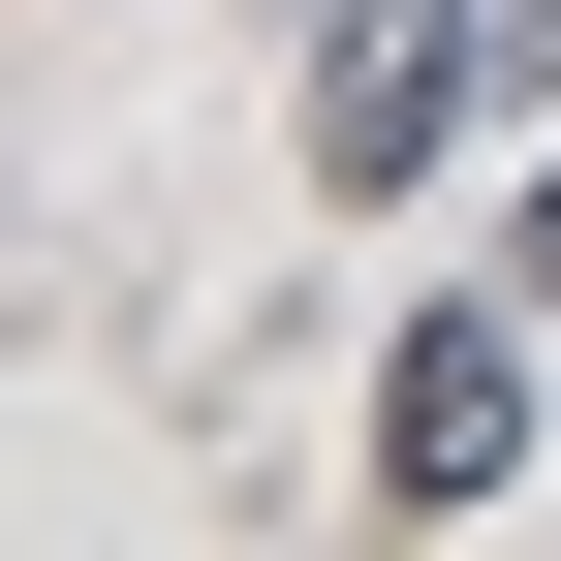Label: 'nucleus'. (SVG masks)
Masks as SVG:
<instances>
[{
    "label": "nucleus",
    "instance_id": "obj_1",
    "mask_svg": "<svg viewBox=\"0 0 561 561\" xmlns=\"http://www.w3.org/2000/svg\"><path fill=\"white\" fill-rule=\"evenodd\" d=\"M468 125H500V94H468L437 0H343V32H312V187H437Z\"/></svg>",
    "mask_w": 561,
    "mask_h": 561
},
{
    "label": "nucleus",
    "instance_id": "obj_2",
    "mask_svg": "<svg viewBox=\"0 0 561 561\" xmlns=\"http://www.w3.org/2000/svg\"><path fill=\"white\" fill-rule=\"evenodd\" d=\"M530 468V312H405L375 343V500H500Z\"/></svg>",
    "mask_w": 561,
    "mask_h": 561
},
{
    "label": "nucleus",
    "instance_id": "obj_3",
    "mask_svg": "<svg viewBox=\"0 0 561 561\" xmlns=\"http://www.w3.org/2000/svg\"><path fill=\"white\" fill-rule=\"evenodd\" d=\"M437 32H468V94H500V125H561V0H437Z\"/></svg>",
    "mask_w": 561,
    "mask_h": 561
},
{
    "label": "nucleus",
    "instance_id": "obj_4",
    "mask_svg": "<svg viewBox=\"0 0 561 561\" xmlns=\"http://www.w3.org/2000/svg\"><path fill=\"white\" fill-rule=\"evenodd\" d=\"M500 280H530V312H561V157H530V187H500Z\"/></svg>",
    "mask_w": 561,
    "mask_h": 561
},
{
    "label": "nucleus",
    "instance_id": "obj_5",
    "mask_svg": "<svg viewBox=\"0 0 561 561\" xmlns=\"http://www.w3.org/2000/svg\"><path fill=\"white\" fill-rule=\"evenodd\" d=\"M312 32H343V0H312Z\"/></svg>",
    "mask_w": 561,
    "mask_h": 561
}]
</instances>
